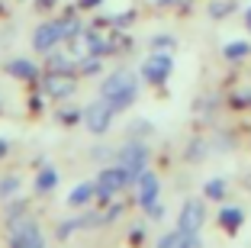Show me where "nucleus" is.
<instances>
[{
	"label": "nucleus",
	"instance_id": "nucleus-1",
	"mask_svg": "<svg viewBox=\"0 0 251 248\" xmlns=\"http://www.w3.org/2000/svg\"><path fill=\"white\" fill-rule=\"evenodd\" d=\"M100 97L113 107V113H123L135 103L139 97V78H135L129 68H119V71L106 74V81L100 84Z\"/></svg>",
	"mask_w": 251,
	"mask_h": 248
},
{
	"label": "nucleus",
	"instance_id": "nucleus-2",
	"mask_svg": "<svg viewBox=\"0 0 251 248\" xmlns=\"http://www.w3.org/2000/svg\"><path fill=\"white\" fill-rule=\"evenodd\" d=\"M10 229H13L10 248H45V239L39 232V226L29 222V216H23V210L10 213Z\"/></svg>",
	"mask_w": 251,
	"mask_h": 248
},
{
	"label": "nucleus",
	"instance_id": "nucleus-7",
	"mask_svg": "<svg viewBox=\"0 0 251 248\" xmlns=\"http://www.w3.org/2000/svg\"><path fill=\"white\" fill-rule=\"evenodd\" d=\"M171 68H174L171 55L158 52V55H151V58L145 61V68H142V78H145L148 84H164V81H168V74H171Z\"/></svg>",
	"mask_w": 251,
	"mask_h": 248
},
{
	"label": "nucleus",
	"instance_id": "nucleus-10",
	"mask_svg": "<svg viewBox=\"0 0 251 248\" xmlns=\"http://www.w3.org/2000/svg\"><path fill=\"white\" fill-rule=\"evenodd\" d=\"M45 94L55 97V100H61V97H71V94H74V81L68 78V74H52V78H49V84H45Z\"/></svg>",
	"mask_w": 251,
	"mask_h": 248
},
{
	"label": "nucleus",
	"instance_id": "nucleus-4",
	"mask_svg": "<svg viewBox=\"0 0 251 248\" xmlns=\"http://www.w3.org/2000/svg\"><path fill=\"white\" fill-rule=\"evenodd\" d=\"M116 161L123 165L126 171H129V177L135 181V177H139L142 171H145V165H148V148H145V145H139V142H129V145L119 148Z\"/></svg>",
	"mask_w": 251,
	"mask_h": 248
},
{
	"label": "nucleus",
	"instance_id": "nucleus-16",
	"mask_svg": "<svg viewBox=\"0 0 251 248\" xmlns=\"http://www.w3.org/2000/svg\"><path fill=\"white\" fill-rule=\"evenodd\" d=\"M248 52H251L248 42H229V45H226V58H229V61H238V58H245Z\"/></svg>",
	"mask_w": 251,
	"mask_h": 248
},
{
	"label": "nucleus",
	"instance_id": "nucleus-21",
	"mask_svg": "<svg viewBox=\"0 0 251 248\" xmlns=\"http://www.w3.org/2000/svg\"><path fill=\"white\" fill-rule=\"evenodd\" d=\"M226 13H229V3H216L213 7V16H226Z\"/></svg>",
	"mask_w": 251,
	"mask_h": 248
},
{
	"label": "nucleus",
	"instance_id": "nucleus-5",
	"mask_svg": "<svg viewBox=\"0 0 251 248\" xmlns=\"http://www.w3.org/2000/svg\"><path fill=\"white\" fill-rule=\"evenodd\" d=\"M84 123H87L90 132L103 136V132L110 129V123H113V107L103 100V97H100V100H94L87 110H84Z\"/></svg>",
	"mask_w": 251,
	"mask_h": 248
},
{
	"label": "nucleus",
	"instance_id": "nucleus-6",
	"mask_svg": "<svg viewBox=\"0 0 251 248\" xmlns=\"http://www.w3.org/2000/svg\"><path fill=\"white\" fill-rule=\"evenodd\" d=\"M61 39H65V23L55 20V23H42V26H39L36 36H32V45H36L39 52H52Z\"/></svg>",
	"mask_w": 251,
	"mask_h": 248
},
{
	"label": "nucleus",
	"instance_id": "nucleus-17",
	"mask_svg": "<svg viewBox=\"0 0 251 248\" xmlns=\"http://www.w3.org/2000/svg\"><path fill=\"white\" fill-rule=\"evenodd\" d=\"M49 68H52V71H71V65H68V55H61V52H52Z\"/></svg>",
	"mask_w": 251,
	"mask_h": 248
},
{
	"label": "nucleus",
	"instance_id": "nucleus-24",
	"mask_svg": "<svg viewBox=\"0 0 251 248\" xmlns=\"http://www.w3.org/2000/svg\"><path fill=\"white\" fill-rule=\"evenodd\" d=\"M245 26L251 29V7H248V13H245Z\"/></svg>",
	"mask_w": 251,
	"mask_h": 248
},
{
	"label": "nucleus",
	"instance_id": "nucleus-13",
	"mask_svg": "<svg viewBox=\"0 0 251 248\" xmlns=\"http://www.w3.org/2000/svg\"><path fill=\"white\" fill-rule=\"evenodd\" d=\"M90 197H97V184H77V187L71 190L68 203H71V206H84Z\"/></svg>",
	"mask_w": 251,
	"mask_h": 248
},
{
	"label": "nucleus",
	"instance_id": "nucleus-18",
	"mask_svg": "<svg viewBox=\"0 0 251 248\" xmlns=\"http://www.w3.org/2000/svg\"><path fill=\"white\" fill-rule=\"evenodd\" d=\"M16 190H20V177H3L0 181V197H13Z\"/></svg>",
	"mask_w": 251,
	"mask_h": 248
},
{
	"label": "nucleus",
	"instance_id": "nucleus-14",
	"mask_svg": "<svg viewBox=\"0 0 251 248\" xmlns=\"http://www.w3.org/2000/svg\"><path fill=\"white\" fill-rule=\"evenodd\" d=\"M55 184H58V171H55V168L39 171V177H36V190H39V193H49Z\"/></svg>",
	"mask_w": 251,
	"mask_h": 248
},
{
	"label": "nucleus",
	"instance_id": "nucleus-19",
	"mask_svg": "<svg viewBox=\"0 0 251 248\" xmlns=\"http://www.w3.org/2000/svg\"><path fill=\"white\" fill-rule=\"evenodd\" d=\"M206 197L209 200H222L226 197V181H209L206 184Z\"/></svg>",
	"mask_w": 251,
	"mask_h": 248
},
{
	"label": "nucleus",
	"instance_id": "nucleus-20",
	"mask_svg": "<svg viewBox=\"0 0 251 248\" xmlns=\"http://www.w3.org/2000/svg\"><path fill=\"white\" fill-rule=\"evenodd\" d=\"M145 210H148V216H151V219H161V216H164V206L158 203V200H155V203H148Z\"/></svg>",
	"mask_w": 251,
	"mask_h": 248
},
{
	"label": "nucleus",
	"instance_id": "nucleus-25",
	"mask_svg": "<svg viewBox=\"0 0 251 248\" xmlns=\"http://www.w3.org/2000/svg\"><path fill=\"white\" fill-rule=\"evenodd\" d=\"M49 3H55V0H39V7H42V10H45V7H49Z\"/></svg>",
	"mask_w": 251,
	"mask_h": 248
},
{
	"label": "nucleus",
	"instance_id": "nucleus-3",
	"mask_svg": "<svg viewBox=\"0 0 251 248\" xmlns=\"http://www.w3.org/2000/svg\"><path fill=\"white\" fill-rule=\"evenodd\" d=\"M129 171L123 168V165H116V168H103L100 171V177H97V197H113V193H119L123 187H129Z\"/></svg>",
	"mask_w": 251,
	"mask_h": 248
},
{
	"label": "nucleus",
	"instance_id": "nucleus-23",
	"mask_svg": "<svg viewBox=\"0 0 251 248\" xmlns=\"http://www.w3.org/2000/svg\"><path fill=\"white\" fill-rule=\"evenodd\" d=\"M7 155V139H0V158Z\"/></svg>",
	"mask_w": 251,
	"mask_h": 248
},
{
	"label": "nucleus",
	"instance_id": "nucleus-26",
	"mask_svg": "<svg viewBox=\"0 0 251 248\" xmlns=\"http://www.w3.org/2000/svg\"><path fill=\"white\" fill-rule=\"evenodd\" d=\"M161 3H171V0H161Z\"/></svg>",
	"mask_w": 251,
	"mask_h": 248
},
{
	"label": "nucleus",
	"instance_id": "nucleus-15",
	"mask_svg": "<svg viewBox=\"0 0 251 248\" xmlns=\"http://www.w3.org/2000/svg\"><path fill=\"white\" fill-rule=\"evenodd\" d=\"M184 239H187V232H168V235H161L158 239V248H184Z\"/></svg>",
	"mask_w": 251,
	"mask_h": 248
},
{
	"label": "nucleus",
	"instance_id": "nucleus-11",
	"mask_svg": "<svg viewBox=\"0 0 251 248\" xmlns=\"http://www.w3.org/2000/svg\"><path fill=\"white\" fill-rule=\"evenodd\" d=\"M7 74L10 78H20V81H36L39 68L32 65L29 58H13V61H7Z\"/></svg>",
	"mask_w": 251,
	"mask_h": 248
},
{
	"label": "nucleus",
	"instance_id": "nucleus-12",
	"mask_svg": "<svg viewBox=\"0 0 251 248\" xmlns=\"http://www.w3.org/2000/svg\"><path fill=\"white\" fill-rule=\"evenodd\" d=\"M242 222H245V213L238 210V206H226V210L219 213V226L226 229V232H235Z\"/></svg>",
	"mask_w": 251,
	"mask_h": 248
},
{
	"label": "nucleus",
	"instance_id": "nucleus-8",
	"mask_svg": "<svg viewBox=\"0 0 251 248\" xmlns=\"http://www.w3.org/2000/svg\"><path fill=\"white\" fill-rule=\"evenodd\" d=\"M203 222H206V210H203V203H200V200H187L184 210H180V216H177V229H180V232H200Z\"/></svg>",
	"mask_w": 251,
	"mask_h": 248
},
{
	"label": "nucleus",
	"instance_id": "nucleus-9",
	"mask_svg": "<svg viewBox=\"0 0 251 248\" xmlns=\"http://www.w3.org/2000/svg\"><path fill=\"white\" fill-rule=\"evenodd\" d=\"M135 184H139V187H135V197H139V203H142V206H148V203H155V200H158L161 181H158L151 171H142V174L135 177Z\"/></svg>",
	"mask_w": 251,
	"mask_h": 248
},
{
	"label": "nucleus",
	"instance_id": "nucleus-22",
	"mask_svg": "<svg viewBox=\"0 0 251 248\" xmlns=\"http://www.w3.org/2000/svg\"><path fill=\"white\" fill-rule=\"evenodd\" d=\"M97 3H100V0H81V3H77V7H84V10H90V7H97Z\"/></svg>",
	"mask_w": 251,
	"mask_h": 248
}]
</instances>
